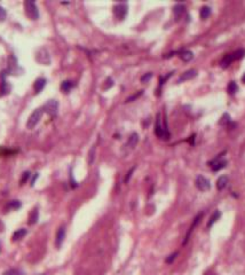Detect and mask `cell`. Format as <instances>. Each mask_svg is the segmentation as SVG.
Returning a JSON list of instances; mask_svg holds the SVG:
<instances>
[{
	"label": "cell",
	"mask_w": 245,
	"mask_h": 275,
	"mask_svg": "<svg viewBox=\"0 0 245 275\" xmlns=\"http://www.w3.org/2000/svg\"><path fill=\"white\" fill-rule=\"evenodd\" d=\"M113 14L118 20H124L127 15V4L119 2L113 6Z\"/></svg>",
	"instance_id": "obj_5"
},
{
	"label": "cell",
	"mask_w": 245,
	"mask_h": 275,
	"mask_svg": "<svg viewBox=\"0 0 245 275\" xmlns=\"http://www.w3.org/2000/svg\"><path fill=\"white\" fill-rule=\"evenodd\" d=\"M43 110L51 117H55L59 111V102L56 100H48L43 107Z\"/></svg>",
	"instance_id": "obj_3"
},
{
	"label": "cell",
	"mask_w": 245,
	"mask_h": 275,
	"mask_svg": "<svg viewBox=\"0 0 245 275\" xmlns=\"http://www.w3.org/2000/svg\"><path fill=\"white\" fill-rule=\"evenodd\" d=\"M94 154H95V147H93L91 151H89V155H88V163L89 164H92L93 161H94Z\"/></svg>",
	"instance_id": "obj_34"
},
{
	"label": "cell",
	"mask_w": 245,
	"mask_h": 275,
	"mask_svg": "<svg viewBox=\"0 0 245 275\" xmlns=\"http://www.w3.org/2000/svg\"><path fill=\"white\" fill-rule=\"evenodd\" d=\"M4 229H5V225H4V223L0 220V233H2Z\"/></svg>",
	"instance_id": "obj_37"
},
{
	"label": "cell",
	"mask_w": 245,
	"mask_h": 275,
	"mask_svg": "<svg viewBox=\"0 0 245 275\" xmlns=\"http://www.w3.org/2000/svg\"><path fill=\"white\" fill-rule=\"evenodd\" d=\"M73 87V83L71 80H64L61 84V89L64 92V93H69L70 89Z\"/></svg>",
	"instance_id": "obj_20"
},
{
	"label": "cell",
	"mask_w": 245,
	"mask_h": 275,
	"mask_svg": "<svg viewBox=\"0 0 245 275\" xmlns=\"http://www.w3.org/2000/svg\"><path fill=\"white\" fill-rule=\"evenodd\" d=\"M211 8H210L209 6H204V7H202L201 9V13H199V15H201V18L202 20H206L207 17H210L211 15Z\"/></svg>",
	"instance_id": "obj_22"
},
{
	"label": "cell",
	"mask_w": 245,
	"mask_h": 275,
	"mask_svg": "<svg viewBox=\"0 0 245 275\" xmlns=\"http://www.w3.org/2000/svg\"><path fill=\"white\" fill-rule=\"evenodd\" d=\"M65 239V227H60L59 231L56 233V237H55V245L57 249H60L62 247V243Z\"/></svg>",
	"instance_id": "obj_8"
},
{
	"label": "cell",
	"mask_w": 245,
	"mask_h": 275,
	"mask_svg": "<svg viewBox=\"0 0 245 275\" xmlns=\"http://www.w3.org/2000/svg\"><path fill=\"white\" fill-rule=\"evenodd\" d=\"M220 158H221V155H219L213 162H211L213 172H218V171H220L221 169H223V167L227 166V161H220Z\"/></svg>",
	"instance_id": "obj_9"
},
{
	"label": "cell",
	"mask_w": 245,
	"mask_h": 275,
	"mask_svg": "<svg viewBox=\"0 0 245 275\" xmlns=\"http://www.w3.org/2000/svg\"><path fill=\"white\" fill-rule=\"evenodd\" d=\"M2 275H25V274L22 269H18V268H10V269H7L6 272H4V274Z\"/></svg>",
	"instance_id": "obj_24"
},
{
	"label": "cell",
	"mask_w": 245,
	"mask_h": 275,
	"mask_svg": "<svg viewBox=\"0 0 245 275\" xmlns=\"http://www.w3.org/2000/svg\"><path fill=\"white\" fill-rule=\"evenodd\" d=\"M38 219H39V210H38V207H33L32 211L29 215L28 224L32 226V225H35L38 221Z\"/></svg>",
	"instance_id": "obj_10"
},
{
	"label": "cell",
	"mask_w": 245,
	"mask_h": 275,
	"mask_svg": "<svg viewBox=\"0 0 245 275\" xmlns=\"http://www.w3.org/2000/svg\"><path fill=\"white\" fill-rule=\"evenodd\" d=\"M242 81H243V83H244V84H245V73H244V76L242 77Z\"/></svg>",
	"instance_id": "obj_38"
},
{
	"label": "cell",
	"mask_w": 245,
	"mask_h": 275,
	"mask_svg": "<svg viewBox=\"0 0 245 275\" xmlns=\"http://www.w3.org/2000/svg\"><path fill=\"white\" fill-rule=\"evenodd\" d=\"M21 206H22V203L20 201H17V199H14V201H10V202L7 203V205H6V210L7 211H15V210H18Z\"/></svg>",
	"instance_id": "obj_15"
},
{
	"label": "cell",
	"mask_w": 245,
	"mask_h": 275,
	"mask_svg": "<svg viewBox=\"0 0 245 275\" xmlns=\"http://www.w3.org/2000/svg\"><path fill=\"white\" fill-rule=\"evenodd\" d=\"M29 178H30V172H24L23 175H22V178H21V185H24L25 182L28 181Z\"/></svg>",
	"instance_id": "obj_31"
},
{
	"label": "cell",
	"mask_w": 245,
	"mask_h": 275,
	"mask_svg": "<svg viewBox=\"0 0 245 275\" xmlns=\"http://www.w3.org/2000/svg\"><path fill=\"white\" fill-rule=\"evenodd\" d=\"M9 92H10V86L8 85V83L5 80V78L2 77L1 86H0V96H4L6 94H8Z\"/></svg>",
	"instance_id": "obj_16"
},
{
	"label": "cell",
	"mask_w": 245,
	"mask_h": 275,
	"mask_svg": "<svg viewBox=\"0 0 245 275\" xmlns=\"http://www.w3.org/2000/svg\"><path fill=\"white\" fill-rule=\"evenodd\" d=\"M173 12H174V15H175V17H177V18H179V17L182 16V14L186 12L185 6H183V5H177V6L174 7V9H173Z\"/></svg>",
	"instance_id": "obj_23"
},
{
	"label": "cell",
	"mask_w": 245,
	"mask_h": 275,
	"mask_svg": "<svg viewBox=\"0 0 245 275\" xmlns=\"http://www.w3.org/2000/svg\"><path fill=\"white\" fill-rule=\"evenodd\" d=\"M45 85H46V79H45V78H38V79H36V81H35V85H33L35 92H36L37 94L40 93L41 91L44 89Z\"/></svg>",
	"instance_id": "obj_13"
},
{
	"label": "cell",
	"mask_w": 245,
	"mask_h": 275,
	"mask_svg": "<svg viewBox=\"0 0 245 275\" xmlns=\"http://www.w3.org/2000/svg\"><path fill=\"white\" fill-rule=\"evenodd\" d=\"M231 55H233L234 61H235V60H241V59H243L244 55H245V49H243V48L237 49L236 52H234Z\"/></svg>",
	"instance_id": "obj_25"
},
{
	"label": "cell",
	"mask_w": 245,
	"mask_h": 275,
	"mask_svg": "<svg viewBox=\"0 0 245 275\" xmlns=\"http://www.w3.org/2000/svg\"><path fill=\"white\" fill-rule=\"evenodd\" d=\"M233 61H234L233 55H231V54H228V55H226V56L222 59V61H221V67H222L223 69L228 68L229 64H230Z\"/></svg>",
	"instance_id": "obj_21"
},
{
	"label": "cell",
	"mask_w": 245,
	"mask_h": 275,
	"mask_svg": "<svg viewBox=\"0 0 245 275\" xmlns=\"http://www.w3.org/2000/svg\"><path fill=\"white\" fill-rule=\"evenodd\" d=\"M196 187L201 191H206L211 188V183H210L209 179H206L203 175H198L196 178Z\"/></svg>",
	"instance_id": "obj_6"
},
{
	"label": "cell",
	"mask_w": 245,
	"mask_h": 275,
	"mask_svg": "<svg viewBox=\"0 0 245 275\" xmlns=\"http://www.w3.org/2000/svg\"><path fill=\"white\" fill-rule=\"evenodd\" d=\"M179 255V252H174V253H173V255H171V256H169V257H167V258H166V263L167 264H171V263H173V260H174V259L177 258V256Z\"/></svg>",
	"instance_id": "obj_35"
},
{
	"label": "cell",
	"mask_w": 245,
	"mask_h": 275,
	"mask_svg": "<svg viewBox=\"0 0 245 275\" xmlns=\"http://www.w3.org/2000/svg\"><path fill=\"white\" fill-rule=\"evenodd\" d=\"M220 217H221V212H220V211L217 210L212 215H211V218H210L209 223H207V228H211V227L213 226V224L217 223L218 220L220 219Z\"/></svg>",
	"instance_id": "obj_18"
},
{
	"label": "cell",
	"mask_w": 245,
	"mask_h": 275,
	"mask_svg": "<svg viewBox=\"0 0 245 275\" xmlns=\"http://www.w3.org/2000/svg\"><path fill=\"white\" fill-rule=\"evenodd\" d=\"M151 77H153V73L151 72L145 73V75H143V76L141 77V81H142V83H147V81L150 80V78Z\"/></svg>",
	"instance_id": "obj_33"
},
{
	"label": "cell",
	"mask_w": 245,
	"mask_h": 275,
	"mask_svg": "<svg viewBox=\"0 0 245 275\" xmlns=\"http://www.w3.org/2000/svg\"><path fill=\"white\" fill-rule=\"evenodd\" d=\"M24 9H25V15L30 18V20H38L39 18V10H38V7L37 5L31 1V0H28V1H24Z\"/></svg>",
	"instance_id": "obj_1"
},
{
	"label": "cell",
	"mask_w": 245,
	"mask_h": 275,
	"mask_svg": "<svg viewBox=\"0 0 245 275\" xmlns=\"http://www.w3.org/2000/svg\"><path fill=\"white\" fill-rule=\"evenodd\" d=\"M237 89H238V87H237L236 81H230V83H229V85H228V93L229 94H235L237 92Z\"/></svg>",
	"instance_id": "obj_26"
},
{
	"label": "cell",
	"mask_w": 245,
	"mask_h": 275,
	"mask_svg": "<svg viewBox=\"0 0 245 275\" xmlns=\"http://www.w3.org/2000/svg\"><path fill=\"white\" fill-rule=\"evenodd\" d=\"M202 218H203V213H199V215H197L196 218L194 219V223H193V225H191V227H190V229H189V232H188V233H187V235H186L185 244H186V243H187V241H188V240H189V237H190V235H191V233H193V232H194V229H195V227H196L197 225H198V224L201 223Z\"/></svg>",
	"instance_id": "obj_11"
},
{
	"label": "cell",
	"mask_w": 245,
	"mask_h": 275,
	"mask_svg": "<svg viewBox=\"0 0 245 275\" xmlns=\"http://www.w3.org/2000/svg\"><path fill=\"white\" fill-rule=\"evenodd\" d=\"M197 76V70L196 69H190V70H187L185 72L181 75L179 79H178V83H182V81H186V80H190V79H193Z\"/></svg>",
	"instance_id": "obj_7"
},
{
	"label": "cell",
	"mask_w": 245,
	"mask_h": 275,
	"mask_svg": "<svg viewBox=\"0 0 245 275\" xmlns=\"http://www.w3.org/2000/svg\"><path fill=\"white\" fill-rule=\"evenodd\" d=\"M38 177H39V173H36L35 175H33V179L31 180V186L35 185V181H36V179H38Z\"/></svg>",
	"instance_id": "obj_36"
},
{
	"label": "cell",
	"mask_w": 245,
	"mask_h": 275,
	"mask_svg": "<svg viewBox=\"0 0 245 275\" xmlns=\"http://www.w3.org/2000/svg\"><path fill=\"white\" fill-rule=\"evenodd\" d=\"M227 183H228V177H227V175H221L217 181V188L219 190L225 189L226 186H227Z\"/></svg>",
	"instance_id": "obj_17"
},
{
	"label": "cell",
	"mask_w": 245,
	"mask_h": 275,
	"mask_svg": "<svg viewBox=\"0 0 245 275\" xmlns=\"http://www.w3.org/2000/svg\"><path fill=\"white\" fill-rule=\"evenodd\" d=\"M137 142H139V135H137V133H132L129 135V141H127V143H126L125 147L126 148H129V149H133V148H135Z\"/></svg>",
	"instance_id": "obj_12"
},
{
	"label": "cell",
	"mask_w": 245,
	"mask_h": 275,
	"mask_svg": "<svg viewBox=\"0 0 245 275\" xmlns=\"http://www.w3.org/2000/svg\"><path fill=\"white\" fill-rule=\"evenodd\" d=\"M6 17H7V13H6L4 7L0 6V22H4L6 20Z\"/></svg>",
	"instance_id": "obj_30"
},
{
	"label": "cell",
	"mask_w": 245,
	"mask_h": 275,
	"mask_svg": "<svg viewBox=\"0 0 245 275\" xmlns=\"http://www.w3.org/2000/svg\"><path fill=\"white\" fill-rule=\"evenodd\" d=\"M229 123H230V117H229L228 113H225V115L222 116V118H221L220 124L221 125H227V124H229Z\"/></svg>",
	"instance_id": "obj_27"
},
{
	"label": "cell",
	"mask_w": 245,
	"mask_h": 275,
	"mask_svg": "<svg viewBox=\"0 0 245 275\" xmlns=\"http://www.w3.org/2000/svg\"><path fill=\"white\" fill-rule=\"evenodd\" d=\"M134 171H135V166H133L132 169H131V170L127 172V174H126V177H125V179H124L125 183H127V182L129 181V179L132 178V174L134 173Z\"/></svg>",
	"instance_id": "obj_28"
},
{
	"label": "cell",
	"mask_w": 245,
	"mask_h": 275,
	"mask_svg": "<svg viewBox=\"0 0 245 275\" xmlns=\"http://www.w3.org/2000/svg\"><path fill=\"white\" fill-rule=\"evenodd\" d=\"M142 93H143V91H139V93L134 94V95H132V96L127 97V100H126V102H132V101H134V100H137V97L142 95Z\"/></svg>",
	"instance_id": "obj_29"
},
{
	"label": "cell",
	"mask_w": 245,
	"mask_h": 275,
	"mask_svg": "<svg viewBox=\"0 0 245 275\" xmlns=\"http://www.w3.org/2000/svg\"><path fill=\"white\" fill-rule=\"evenodd\" d=\"M25 235H27V229L24 228H20V229H17L16 232H14V234L12 236V240L13 242H17V241H20L24 237Z\"/></svg>",
	"instance_id": "obj_14"
},
{
	"label": "cell",
	"mask_w": 245,
	"mask_h": 275,
	"mask_svg": "<svg viewBox=\"0 0 245 275\" xmlns=\"http://www.w3.org/2000/svg\"><path fill=\"white\" fill-rule=\"evenodd\" d=\"M159 113L157 115V121H156V126H155V133L158 138H161L163 140H167L169 138V133L166 127H163L161 125V118H159Z\"/></svg>",
	"instance_id": "obj_4"
},
{
	"label": "cell",
	"mask_w": 245,
	"mask_h": 275,
	"mask_svg": "<svg viewBox=\"0 0 245 275\" xmlns=\"http://www.w3.org/2000/svg\"><path fill=\"white\" fill-rule=\"evenodd\" d=\"M43 113H44V110L40 109V108L33 110V113L30 115V117H29L28 121H27V127L29 129H32L40 121L41 117H43Z\"/></svg>",
	"instance_id": "obj_2"
},
{
	"label": "cell",
	"mask_w": 245,
	"mask_h": 275,
	"mask_svg": "<svg viewBox=\"0 0 245 275\" xmlns=\"http://www.w3.org/2000/svg\"><path fill=\"white\" fill-rule=\"evenodd\" d=\"M113 86V80L111 79V78H108L107 80H105V85L103 86V88L104 89H109V88H111Z\"/></svg>",
	"instance_id": "obj_32"
},
{
	"label": "cell",
	"mask_w": 245,
	"mask_h": 275,
	"mask_svg": "<svg viewBox=\"0 0 245 275\" xmlns=\"http://www.w3.org/2000/svg\"><path fill=\"white\" fill-rule=\"evenodd\" d=\"M180 57L185 61V62H189V61L193 60L194 54H193V52H190V51H182V52L180 53Z\"/></svg>",
	"instance_id": "obj_19"
}]
</instances>
